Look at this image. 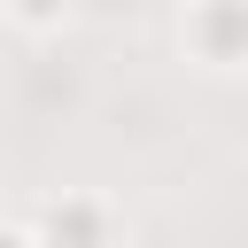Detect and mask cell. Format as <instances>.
Listing matches in <instances>:
<instances>
[{"instance_id":"cell-1","label":"cell","mask_w":248,"mask_h":248,"mask_svg":"<svg viewBox=\"0 0 248 248\" xmlns=\"http://www.w3.org/2000/svg\"><path fill=\"white\" fill-rule=\"evenodd\" d=\"M178 54L209 78H248V0H186Z\"/></svg>"},{"instance_id":"cell-2","label":"cell","mask_w":248,"mask_h":248,"mask_svg":"<svg viewBox=\"0 0 248 248\" xmlns=\"http://www.w3.org/2000/svg\"><path fill=\"white\" fill-rule=\"evenodd\" d=\"M31 240L39 248H116V209L85 186H62L31 209Z\"/></svg>"},{"instance_id":"cell-3","label":"cell","mask_w":248,"mask_h":248,"mask_svg":"<svg viewBox=\"0 0 248 248\" xmlns=\"http://www.w3.org/2000/svg\"><path fill=\"white\" fill-rule=\"evenodd\" d=\"M70 16H78V0H8V23L31 31V39H54Z\"/></svg>"},{"instance_id":"cell-4","label":"cell","mask_w":248,"mask_h":248,"mask_svg":"<svg viewBox=\"0 0 248 248\" xmlns=\"http://www.w3.org/2000/svg\"><path fill=\"white\" fill-rule=\"evenodd\" d=\"M0 248H39V240H31V225H0Z\"/></svg>"},{"instance_id":"cell-5","label":"cell","mask_w":248,"mask_h":248,"mask_svg":"<svg viewBox=\"0 0 248 248\" xmlns=\"http://www.w3.org/2000/svg\"><path fill=\"white\" fill-rule=\"evenodd\" d=\"M0 16H8V0H0Z\"/></svg>"}]
</instances>
